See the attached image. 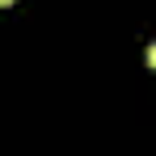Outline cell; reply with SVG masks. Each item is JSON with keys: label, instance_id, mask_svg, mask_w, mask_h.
I'll list each match as a JSON object with an SVG mask.
<instances>
[{"label": "cell", "instance_id": "cell-1", "mask_svg": "<svg viewBox=\"0 0 156 156\" xmlns=\"http://www.w3.org/2000/svg\"><path fill=\"white\" fill-rule=\"evenodd\" d=\"M0 4H9V0H0Z\"/></svg>", "mask_w": 156, "mask_h": 156}]
</instances>
